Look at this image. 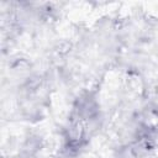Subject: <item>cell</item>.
I'll return each instance as SVG.
<instances>
[]
</instances>
